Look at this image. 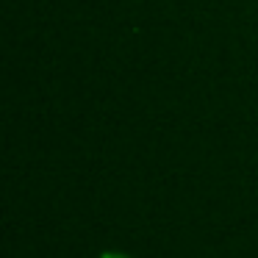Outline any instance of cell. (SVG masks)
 Wrapping results in <instances>:
<instances>
[{
	"mask_svg": "<svg viewBox=\"0 0 258 258\" xmlns=\"http://www.w3.org/2000/svg\"><path fill=\"white\" fill-rule=\"evenodd\" d=\"M97 258H134V255H128V252H119V250H106V252H100Z\"/></svg>",
	"mask_w": 258,
	"mask_h": 258,
	"instance_id": "6da1fadb",
	"label": "cell"
}]
</instances>
